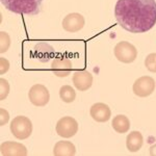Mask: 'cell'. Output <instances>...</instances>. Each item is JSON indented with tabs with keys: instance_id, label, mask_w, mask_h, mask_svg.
I'll list each match as a JSON object with an SVG mask.
<instances>
[{
	"instance_id": "6da1fadb",
	"label": "cell",
	"mask_w": 156,
	"mask_h": 156,
	"mask_svg": "<svg viewBox=\"0 0 156 156\" xmlns=\"http://www.w3.org/2000/svg\"><path fill=\"white\" fill-rule=\"evenodd\" d=\"M115 17L122 28L131 34H143L156 24L155 0H118Z\"/></svg>"
},
{
	"instance_id": "7a4b0ae2",
	"label": "cell",
	"mask_w": 156,
	"mask_h": 156,
	"mask_svg": "<svg viewBox=\"0 0 156 156\" xmlns=\"http://www.w3.org/2000/svg\"><path fill=\"white\" fill-rule=\"evenodd\" d=\"M44 0H1L2 5L15 14L36 16L42 9Z\"/></svg>"
},
{
	"instance_id": "3957f363",
	"label": "cell",
	"mask_w": 156,
	"mask_h": 156,
	"mask_svg": "<svg viewBox=\"0 0 156 156\" xmlns=\"http://www.w3.org/2000/svg\"><path fill=\"white\" fill-rule=\"evenodd\" d=\"M11 132L18 140H26L32 133V123L27 117L18 115L11 122Z\"/></svg>"
},
{
	"instance_id": "277c9868",
	"label": "cell",
	"mask_w": 156,
	"mask_h": 156,
	"mask_svg": "<svg viewBox=\"0 0 156 156\" xmlns=\"http://www.w3.org/2000/svg\"><path fill=\"white\" fill-rule=\"evenodd\" d=\"M114 54L119 62L123 64H131L137 57V50L129 42L121 41L115 46Z\"/></svg>"
},
{
	"instance_id": "5b68a950",
	"label": "cell",
	"mask_w": 156,
	"mask_h": 156,
	"mask_svg": "<svg viewBox=\"0 0 156 156\" xmlns=\"http://www.w3.org/2000/svg\"><path fill=\"white\" fill-rule=\"evenodd\" d=\"M28 98L31 104L37 107H42L48 104L50 100V93L45 85L37 83L30 87L28 92Z\"/></svg>"
},
{
	"instance_id": "8992f818",
	"label": "cell",
	"mask_w": 156,
	"mask_h": 156,
	"mask_svg": "<svg viewBox=\"0 0 156 156\" xmlns=\"http://www.w3.org/2000/svg\"><path fill=\"white\" fill-rule=\"evenodd\" d=\"M57 135L65 138L74 136L78 131V123L72 117H62L57 121L55 126Z\"/></svg>"
},
{
	"instance_id": "52a82bcc",
	"label": "cell",
	"mask_w": 156,
	"mask_h": 156,
	"mask_svg": "<svg viewBox=\"0 0 156 156\" xmlns=\"http://www.w3.org/2000/svg\"><path fill=\"white\" fill-rule=\"evenodd\" d=\"M155 80L150 76H142L134 81L132 90L134 95L140 98H146L153 94L155 90Z\"/></svg>"
},
{
	"instance_id": "ba28073f",
	"label": "cell",
	"mask_w": 156,
	"mask_h": 156,
	"mask_svg": "<svg viewBox=\"0 0 156 156\" xmlns=\"http://www.w3.org/2000/svg\"><path fill=\"white\" fill-rule=\"evenodd\" d=\"M84 17L79 12H71V14L67 15L62 23V28L68 32H71V34L80 31L84 27Z\"/></svg>"
},
{
	"instance_id": "9c48e42d",
	"label": "cell",
	"mask_w": 156,
	"mask_h": 156,
	"mask_svg": "<svg viewBox=\"0 0 156 156\" xmlns=\"http://www.w3.org/2000/svg\"><path fill=\"white\" fill-rule=\"evenodd\" d=\"M51 70L57 77H67L71 74L73 65L71 59L64 56H56L51 64Z\"/></svg>"
},
{
	"instance_id": "30bf717a",
	"label": "cell",
	"mask_w": 156,
	"mask_h": 156,
	"mask_svg": "<svg viewBox=\"0 0 156 156\" xmlns=\"http://www.w3.org/2000/svg\"><path fill=\"white\" fill-rule=\"evenodd\" d=\"M93 80L94 78H93L92 73H90L87 70L74 72L72 77L73 84L80 92H85V90H90L93 85Z\"/></svg>"
},
{
	"instance_id": "8fae6325",
	"label": "cell",
	"mask_w": 156,
	"mask_h": 156,
	"mask_svg": "<svg viewBox=\"0 0 156 156\" xmlns=\"http://www.w3.org/2000/svg\"><path fill=\"white\" fill-rule=\"evenodd\" d=\"M90 115L98 123H105L112 117V110L105 103H95L90 109Z\"/></svg>"
},
{
	"instance_id": "7c38bea8",
	"label": "cell",
	"mask_w": 156,
	"mask_h": 156,
	"mask_svg": "<svg viewBox=\"0 0 156 156\" xmlns=\"http://www.w3.org/2000/svg\"><path fill=\"white\" fill-rule=\"evenodd\" d=\"M0 152L2 156H25L27 155L26 147L17 142H4L0 146Z\"/></svg>"
},
{
	"instance_id": "4fadbf2b",
	"label": "cell",
	"mask_w": 156,
	"mask_h": 156,
	"mask_svg": "<svg viewBox=\"0 0 156 156\" xmlns=\"http://www.w3.org/2000/svg\"><path fill=\"white\" fill-rule=\"evenodd\" d=\"M34 57L41 62H47L53 57L54 49L52 46H50L48 43H39L34 46Z\"/></svg>"
},
{
	"instance_id": "5bb4252c",
	"label": "cell",
	"mask_w": 156,
	"mask_h": 156,
	"mask_svg": "<svg viewBox=\"0 0 156 156\" xmlns=\"http://www.w3.org/2000/svg\"><path fill=\"white\" fill-rule=\"evenodd\" d=\"M144 144V136L140 131H131L126 137V147L129 152H137Z\"/></svg>"
},
{
	"instance_id": "9a60e30c",
	"label": "cell",
	"mask_w": 156,
	"mask_h": 156,
	"mask_svg": "<svg viewBox=\"0 0 156 156\" xmlns=\"http://www.w3.org/2000/svg\"><path fill=\"white\" fill-rule=\"evenodd\" d=\"M76 153V147L69 140H59L54 145L53 154L55 156H73Z\"/></svg>"
},
{
	"instance_id": "2e32d148",
	"label": "cell",
	"mask_w": 156,
	"mask_h": 156,
	"mask_svg": "<svg viewBox=\"0 0 156 156\" xmlns=\"http://www.w3.org/2000/svg\"><path fill=\"white\" fill-rule=\"evenodd\" d=\"M112 126L117 133H126L130 129V120L125 115H118L112 119Z\"/></svg>"
},
{
	"instance_id": "e0dca14e",
	"label": "cell",
	"mask_w": 156,
	"mask_h": 156,
	"mask_svg": "<svg viewBox=\"0 0 156 156\" xmlns=\"http://www.w3.org/2000/svg\"><path fill=\"white\" fill-rule=\"evenodd\" d=\"M59 97L65 103H72L76 99V92L71 85H62L59 89Z\"/></svg>"
},
{
	"instance_id": "ac0fdd59",
	"label": "cell",
	"mask_w": 156,
	"mask_h": 156,
	"mask_svg": "<svg viewBox=\"0 0 156 156\" xmlns=\"http://www.w3.org/2000/svg\"><path fill=\"white\" fill-rule=\"evenodd\" d=\"M0 41H1V43H0V52L4 53L9 49V46H11V37L7 32L1 31L0 32Z\"/></svg>"
},
{
	"instance_id": "d6986e66",
	"label": "cell",
	"mask_w": 156,
	"mask_h": 156,
	"mask_svg": "<svg viewBox=\"0 0 156 156\" xmlns=\"http://www.w3.org/2000/svg\"><path fill=\"white\" fill-rule=\"evenodd\" d=\"M145 67L151 73H156V53H150L145 58Z\"/></svg>"
},
{
	"instance_id": "ffe728a7",
	"label": "cell",
	"mask_w": 156,
	"mask_h": 156,
	"mask_svg": "<svg viewBox=\"0 0 156 156\" xmlns=\"http://www.w3.org/2000/svg\"><path fill=\"white\" fill-rule=\"evenodd\" d=\"M9 94V83L6 79H0V100H4Z\"/></svg>"
},
{
	"instance_id": "44dd1931",
	"label": "cell",
	"mask_w": 156,
	"mask_h": 156,
	"mask_svg": "<svg viewBox=\"0 0 156 156\" xmlns=\"http://www.w3.org/2000/svg\"><path fill=\"white\" fill-rule=\"evenodd\" d=\"M9 70V62L4 57L0 58V74H4Z\"/></svg>"
},
{
	"instance_id": "7402d4cb",
	"label": "cell",
	"mask_w": 156,
	"mask_h": 156,
	"mask_svg": "<svg viewBox=\"0 0 156 156\" xmlns=\"http://www.w3.org/2000/svg\"><path fill=\"white\" fill-rule=\"evenodd\" d=\"M0 115H1V121H0V126H4L9 121V114L4 108L0 109Z\"/></svg>"
},
{
	"instance_id": "603a6c76",
	"label": "cell",
	"mask_w": 156,
	"mask_h": 156,
	"mask_svg": "<svg viewBox=\"0 0 156 156\" xmlns=\"http://www.w3.org/2000/svg\"><path fill=\"white\" fill-rule=\"evenodd\" d=\"M150 152H151V154H152V155H156V144L153 146V147H151Z\"/></svg>"
}]
</instances>
